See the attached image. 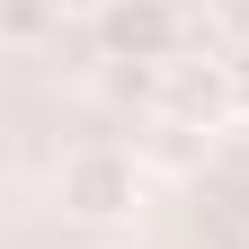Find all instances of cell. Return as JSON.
Returning <instances> with one entry per match:
<instances>
[{
	"label": "cell",
	"instance_id": "1",
	"mask_svg": "<svg viewBox=\"0 0 249 249\" xmlns=\"http://www.w3.org/2000/svg\"><path fill=\"white\" fill-rule=\"evenodd\" d=\"M134 205H142V160L134 151H116V142H89L62 160V213L89 231H116V223H134Z\"/></svg>",
	"mask_w": 249,
	"mask_h": 249
},
{
	"label": "cell",
	"instance_id": "2",
	"mask_svg": "<svg viewBox=\"0 0 249 249\" xmlns=\"http://www.w3.org/2000/svg\"><path fill=\"white\" fill-rule=\"evenodd\" d=\"M89 27H98V53L116 62V71H169V62L187 53L178 0H107Z\"/></svg>",
	"mask_w": 249,
	"mask_h": 249
},
{
	"label": "cell",
	"instance_id": "3",
	"mask_svg": "<svg viewBox=\"0 0 249 249\" xmlns=\"http://www.w3.org/2000/svg\"><path fill=\"white\" fill-rule=\"evenodd\" d=\"M160 124H187V134H223L231 116V71L213 53H178L169 71H160Z\"/></svg>",
	"mask_w": 249,
	"mask_h": 249
},
{
	"label": "cell",
	"instance_id": "4",
	"mask_svg": "<svg viewBox=\"0 0 249 249\" xmlns=\"http://www.w3.org/2000/svg\"><path fill=\"white\" fill-rule=\"evenodd\" d=\"M53 27H62L53 0H0V45H45Z\"/></svg>",
	"mask_w": 249,
	"mask_h": 249
},
{
	"label": "cell",
	"instance_id": "5",
	"mask_svg": "<svg viewBox=\"0 0 249 249\" xmlns=\"http://www.w3.org/2000/svg\"><path fill=\"white\" fill-rule=\"evenodd\" d=\"M213 27H223L231 45H249V0H213Z\"/></svg>",
	"mask_w": 249,
	"mask_h": 249
},
{
	"label": "cell",
	"instance_id": "6",
	"mask_svg": "<svg viewBox=\"0 0 249 249\" xmlns=\"http://www.w3.org/2000/svg\"><path fill=\"white\" fill-rule=\"evenodd\" d=\"M223 71H231V116H240V124H249V45H240V53H231V62H223Z\"/></svg>",
	"mask_w": 249,
	"mask_h": 249
},
{
	"label": "cell",
	"instance_id": "7",
	"mask_svg": "<svg viewBox=\"0 0 249 249\" xmlns=\"http://www.w3.org/2000/svg\"><path fill=\"white\" fill-rule=\"evenodd\" d=\"M53 9H62V18H71V9H89V18H98V9H107V0H53Z\"/></svg>",
	"mask_w": 249,
	"mask_h": 249
},
{
	"label": "cell",
	"instance_id": "8",
	"mask_svg": "<svg viewBox=\"0 0 249 249\" xmlns=\"http://www.w3.org/2000/svg\"><path fill=\"white\" fill-rule=\"evenodd\" d=\"M0 178H9V124H0Z\"/></svg>",
	"mask_w": 249,
	"mask_h": 249
}]
</instances>
